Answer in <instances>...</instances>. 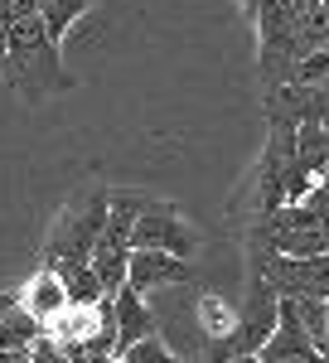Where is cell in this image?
Returning <instances> with one entry per match:
<instances>
[{
    "mask_svg": "<svg viewBox=\"0 0 329 363\" xmlns=\"http://www.w3.org/2000/svg\"><path fill=\"white\" fill-rule=\"evenodd\" d=\"M325 257H329V228H325Z\"/></svg>",
    "mask_w": 329,
    "mask_h": 363,
    "instance_id": "cell-21",
    "label": "cell"
},
{
    "mask_svg": "<svg viewBox=\"0 0 329 363\" xmlns=\"http://www.w3.org/2000/svg\"><path fill=\"white\" fill-rule=\"evenodd\" d=\"M54 272H58V281H63L68 306H92V301H102V281H97V272H92L87 262H63Z\"/></svg>",
    "mask_w": 329,
    "mask_h": 363,
    "instance_id": "cell-10",
    "label": "cell"
},
{
    "mask_svg": "<svg viewBox=\"0 0 329 363\" xmlns=\"http://www.w3.org/2000/svg\"><path fill=\"white\" fill-rule=\"evenodd\" d=\"M0 363H34L29 349H0Z\"/></svg>",
    "mask_w": 329,
    "mask_h": 363,
    "instance_id": "cell-15",
    "label": "cell"
},
{
    "mask_svg": "<svg viewBox=\"0 0 329 363\" xmlns=\"http://www.w3.org/2000/svg\"><path fill=\"white\" fill-rule=\"evenodd\" d=\"M325 315H329V301H325Z\"/></svg>",
    "mask_w": 329,
    "mask_h": 363,
    "instance_id": "cell-23",
    "label": "cell"
},
{
    "mask_svg": "<svg viewBox=\"0 0 329 363\" xmlns=\"http://www.w3.org/2000/svg\"><path fill=\"white\" fill-rule=\"evenodd\" d=\"M325 131H329V121H325Z\"/></svg>",
    "mask_w": 329,
    "mask_h": 363,
    "instance_id": "cell-24",
    "label": "cell"
},
{
    "mask_svg": "<svg viewBox=\"0 0 329 363\" xmlns=\"http://www.w3.org/2000/svg\"><path fill=\"white\" fill-rule=\"evenodd\" d=\"M257 359L262 363H320V349H315V344L305 339V330L296 325L291 301L276 306V330H272V339L257 349Z\"/></svg>",
    "mask_w": 329,
    "mask_h": 363,
    "instance_id": "cell-7",
    "label": "cell"
},
{
    "mask_svg": "<svg viewBox=\"0 0 329 363\" xmlns=\"http://www.w3.org/2000/svg\"><path fill=\"white\" fill-rule=\"evenodd\" d=\"M5 83L20 87L25 97H49V92H68L73 78L58 63V44L49 39V29L39 15H25L5 29Z\"/></svg>",
    "mask_w": 329,
    "mask_h": 363,
    "instance_id": "cell-1",
    "label": "cell"
},
{
    "mask_svg": "<svg viewBox=\"0 0 329 363\" xmlns=\"http://www.w3.org/2000/svg\"><path fill=\"white\" fill-rule=\"evenodd\" d=\"M39 5H44V0H39Z\"/></svg>",
    "mask_w": 329,
    "mask_h": 363,
    "instance_id": "cell-25",
    "label": "cell"
},
{
    "mask_svg": "<svg viewBox=\"0 0 329 363\" xmlns=\"http://www.w3.org/2000/svg\"><path fill=\"white\" fill-rule=\"evenodd\" d=\"M320 363H329V349H325V354H320Z\"/></svg>",
    "mask_w": 329,
    "mask_h": 363,
    "instance_id": "cell-22",
    "label": "cell"
},
{
    "mask_svg": "<svg viewBox=\"0 0 329 363\" xmlns=\"http://www.w3.org/2000/svg\"><path fill=\"white\" fill-rule=\"evenodd\" d=\"M247 277H262L276 301H329V257H281L276 252L262 272H247Z\"/></svg>",
    "mask_w": 329,
    "mask_h": 363,
    "instance_id": "cell-3",
    "label": "cell"
},
{
    "mask_svg": "<svg viewBox=\"0 0 329 363\" xmlns=\"http://www.w3.org/2000/svg\"><path fill=\"white\" fill-rule=\"evenodd\" d=\"M121 363H184L174 349H164L160 335H145L140 344H131L126 354H121Z\"/></svg>",
    "mask_w": 329,
    "mask_h": 363,
    "instance_id": "cell-14",
    "label": "cell"
},
{
    "mask_svg": "<svg viewBox=\"0 0 329 363\" xmlns=\"http://www.w3.org/2000/svg\"><path fill=\"white\" fill-rule=\"evenodd\" d=\"M92 5H97V0H44V5H39V20L49 29V39L58 44V39L68 34V25H73L78 15H87Z\"/></svg>",
    "mask_w": 329,
    "mask_h": 363,
    "instance_id": "cell-12",
    "label": "cell"
},
{
    "mask_svg": "<svg viewBox=\"0 0 329 363\" xmlns=\"http://www.w3.org/2000/svg\"><path fill=\"white\" fill-rule=\"evenodd\" d=\"M233 325H238V306H228L223 296H199V330L208 344H223V339L233 335Z\"/></svg>",
    "mask_w": 329,
    "mask_h": 363,
    "instance_id": "cell-11",
    "label": "cell"
},
{
    "mask_svg": "<svg viewBox=\"0 0 329 363\" xmlns=\"http://www.w3.org/2000/svg\"><path fill=\"white\" fill-rule=\"evenodd\" d=\"M131 247H155V252H169V257H184L189 262L194 252H199V233L179 218V208L145 199L136 223H131Z\"/></svg>",
    "mask_w": 329,
    "mask_h": 363,
    "instance_id": "cell-4",
    "label": "cell"
},
{
    "mask_svg": "<svg viewBox=\"0 0 329 363\" xmlns=\"http://www.w3.org/2000/svg\"><path fill=\"white\" fill-rule=\"evenodd\" d=\"M102 223H107V189L78 194L63 208V218L54 223V238H49V247H44V267L87 262V257H92V242L102 238Z\"/></svg>",
    "mask_w": 329,
    "mask_h": 363,
    "instance_id": "cell-2",
    "label": "cell"
},
{
    "mask_svg": "<svg viewBox=\"0 0 329 363\" xmlns=\"http://www.w3.org/2000/svg\"><path fill=\"white\" fill-rule=\"evenodd\" d=\"M5 68L10 63H5V25H0V78H5Z\"/></svg>",
    "mask_w": 329,
    "mask_h": 363,
    "instance_id": "cell-17",
    "label": "cell"
},
{
    "mask_svg": "<svg viewBox=\"0 0 329 363\" xmlns=\"http://www.w3.org/2000/svg\"><path fill=\"white\" fill-rule=\"evenodd\" d=\"M247 5H252V10H262V5H272V0H247Z\"/></svg>",
    "mask_w": 329,
    "mask_h": 363,
    "instance_id": "cell-19",
    "label": "cell"
},
{
    "mask_svg": "<svg viewBox=\"0 0 329 363\" xmlns=\"http://www.w3.org/2000/svg\"><path fill=\"white\" fill-rule=\"evenodd\" d=\"M39 335H44V330L20 310V301H15V310H5V320H0V349H29Z\"/></svg>",
    "mask_w": 329,
    "mask_h": 363,
    "instance_id": "cell-13",
    "label": "cell"
},
{
    "mask_svg": "<svg viewBox=\"0 0 329 363\" xmlns=\"http://www.w3.org/2000/svg\"><path fill=\"white\" fill-rule=\"evenodd\" d=\"M5 310H15V296L10 291H0V320H5Z\"/></svg>",
    "mask_w": 329,
    "mask_h": 363,
    "instance_id": "cell-16",
    "label": "cell"
},
{
    "mask_svg": "<svg viewBox=\"0 0 329 363\" xmlns=\"http://www.w3.org/2000/svg\"><path fill=\"white\" fill-rule=\"evenodd\" d=\"M262 107H267V126L296 131V126H305V121H320V87H310V83L262 87Z\"/></svg>",
    "mask_w": 329,
    "mask_h": 363,
    "instance_id": "cell-5",
    "label": "cell"
},
{
    "mask_svg": "<svg viewBox=\"0 0 329 363\" xmlns=\"http://www.w3.org/2000/svg\"><path fill=\"white\" fill-rule=\"evenodd\" d=\"M184 281H194V262L155 252V247H131V262H126V286L131 291L145 296L155 286H184Z\"/></svg>",
    "mask_w": 329,
    "mask_h": 363,
    "instance_id": "cell-6",
    "label": "cell"
},
{
    "mask_svg": "<svg viewBox=\"0 0 329 363\" xmlns=\"http://www.w3.org/2000/svg\"><path fill=\"white\" fill-rule=\"evenodd\" d=\"M15 301H20V310H25V315L34 320V325H39V330H44V325H54V315L68 306V296H63V281H58L54 267H39V272H34V277L20 286V296H15Z\"/></svg>",
    "mask_w": 329,
    "mask_h": 363,
    "instance_id": "cell-8",
    "label": "cell"
},
{
    "mask_svg": "<svg viewBox=\"0 0 329 363\" xmlns=\"http://www.w3.org/2000/svg\"><path fill=\"white\" fill-rule=\"evenodd\" d=\"M111 320H116V359H121L131 344H140L145 335H155V315L145 310L140 291H131V286H121V291L111 296Z\"/></svg>",
    "mask_w": 329,
    "mask_h": 363,
    "instance_id": "cell-9",
    "label": "cell"
},
{
    "mask_svg": "<svg viewBox=\"0 0 329 363\" xmlns=\"http://www.w3.org/2000/svg\"><path fill=\"white\" fill-rule=\"evenodd\" d=\"M320 92H325V97H329V73H325V83H320Z\"/></svg>",
    "mask_w": 329,
    "mask_h": 363,
    "instance_id": "cell-20",
    "label": "cell"
},
{
    "mask_svg": "<svg viewBox=\"0 0 329 363\" xmlns=\"http://www.w3.org/2000/svg\"><path fill=\"white\" fill-rule=\"evenodd\" d=\"M228 363H262L257 354H238V359H228Z\"/></svg>",
    "mask_w": 329,
    "mask_h": 363,
    "instance_id": "cell-18",
    "label": "cell"
}]
</instances>
